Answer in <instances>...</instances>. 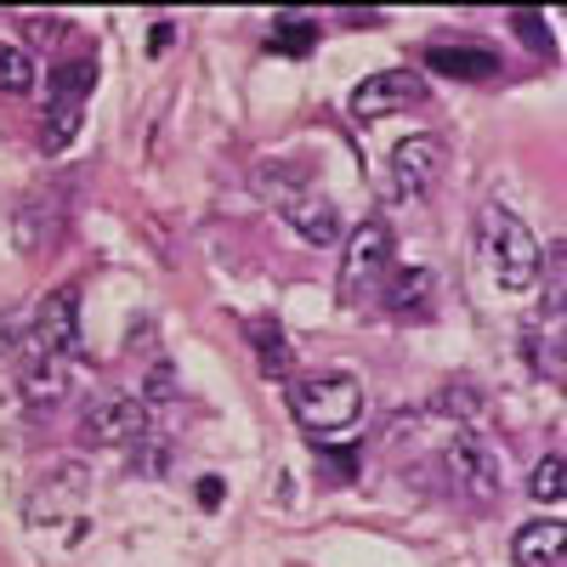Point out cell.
Instances as JSON below:
<instances>
[{
    "label": "cell",
    "instance_id": "6da1fadb",
    "mask_svg": "<svg viewBox=\"0 0 567 567\" xmlns=\"http://www.w3.org/2000/svg\"><path fill=\"white\" fill-rule=\"evenodd\" d=\"M483 256L494 267V284H499V290H511V296L528 290V284H539V267H545V250H539V239L528 233V221L499 210V205L483 216Z\"/></svg>",
    "mask_w": 567,
    "mask_h": 567
},
{
    "label": "cell",
    "instance_id": "7a4b0ae2",
    "mask_svg": "<svg viewBox=\"0 0 567 567\" xmlns=\"http://www.w3.org/2000/svg\"><path fill=\"white\" fill-rule=\"evenodd\" d=\"M290 414L307 425V432H347V425H358V414H363V386L341 369L312 374V381H301L290 392Z\"/></svg>",
    "mask_w": 567,
    "mask_h": 567
},
{
    "label": "cell",
    "instance_id": "3957f363",
    "mask_svg": "<svg viewBox=\"0 0 567 567\" xmlns=\"http://www.w3.org/2000/svg\"><path fill=\"white\" fill-rule=\"evenodd\" d=\"M142 425H148V414H142L136 398L103 392V398H91L85 414H80V443H91V449H131V443H142Z\"/></svg>",
    "mask_w": 567,
    "mask_h": 567
},
{
    "label": "cell",
    "instance_id": "277c9868",
    "mask_svg": "<svg viewBox=\"0 0 567 567\" xmlns=\"http://www.w3.org/2000/svg\"><path fill=\"white\" fill-rule=\"evenodd\" d=\"M386 256H392V227L386 221H358L347 239V261H341V296L363 301L374 278H386Z\"/></svg>",
    "mask_w": 567,
    "mask_h": 567
},
{
    "label": "cell",
    "instance_id": "5b68a950",
    "mask_svg": "<svg viewBox=\"0 0 567 567\" xmlns=\"http://www.w3.org/2000/svg\"><path fill=\"white\" fill-rule=\"evenodd\" d=\"M85 488H91L85 465H58L52 477H40V483L29 488V499H23V523H29V528L69 523V516L85 505Z\"/></svg>",
    "mask_w": 567,
    "mask_h": 567
},
{
    "label": "cell",
    "instance_id": "8992f818",
    "mask_svg": "<svg viewBox=\"0 0 567 567\" xmlns=\"http://www.w3.org/2000/svg\"><path fill=\"white\" fill-rule=\"evenodd\" d=\"M443 465H449V483H454L465 499H494V494H499V454H494L477 432H460V437L443 449Z\"/></svg>",
    "mask_w": 567,
    "mask_h": 567
},
{
    "label": "cell",
    "instance_id": "52a82bcc",
    "mask_svg": "<svg viewBox=\"0 0 567 567\" xmlns=\"http://www.w3.org/2000/svg\"><path fill=\"white\" fill-rule=\"evenodd\" d=\"M63 221H69V199L58 194V187H34V194L18 205V216H12V245H18L23 256L52 250L58 233H63Z\"/></svg>",
    "mask_w": 567,
    "mask_h": 567
},
{
    "label": "cell",
    "instance_id": "ba28073f",
    "mask_svg": "<svg viewBox=\"0 0 567 567\" xmlns=\"http://www.w3.org/2000/svg\"><path fill=\"white\" fill-rule=\"evenodd\" d=\"M34 347L52 352V358L80 352V290L74 284H58V290L34 307Z\"/></svg>",
    "mask_w": 567,
    "mask_h": 567
},
{
    "label": "cell",
    "instance_id": "9c48e42d",
    "mask_svg": "<svg viewBox=\"0 0 567 567\" xmlns=\"http://www.w3.org/2000/svg\"><path fill=\"white\" fill-rule=\"evenodd\" d=\"M425 97V85L409 74V69H381V74H369L358 80L352 91V120H386V114H403Z\"/></svg>",
    "mask_w": 567,
    "mask_h": 567
},
{
    "label": "cell",
    "instance_id": "30bf717a",
    "mask_svg": "<svg viewBox=\"0 0 567 567\" xmlns=\"http://www.w3.org/2000/svg\"><path fill=\"white\" fill-rule=\"evenodd\" d=\"M437 171H443V142L437 136H403L392 148V187H398V199H425L437 187Z\"/></svg>",
    "mask_w": 567,
    "mask_h": 567
},
{
    "label": "cell",
    "instance_id": "8fae6325",
    "mask_svg": "<svg viewBox=\"0 0 567 567\" xmlns=\"http://www.w3.org/2000/svg\"><path fill=\"white\" fill-rule=\"evenodd\" d=\"M284 227H290L296 239H307V245L323 250V245L341 239V210L329 205L323 194H301V187H296V194L284 199Z\"/></svg>",
    "mask_w": 567,
    "mask_h": 567
},
{
    "label": "cell",
    "instance_id": "7c38bea8",
    "mask_svg": "<svg viewBox=\"0 0 567 567\" xmlns=\"http://www.w3.org/2000/svg\"><path fill=\"white\" fill-rule=\"evenodd\" d=\"M425 69L443 74V80L477 85V80H494L499 74V58L488 52V45H432V52H425Z\"/></svg>",
    "mask_w": 567,
    "mask_h": 567
},
{
    "label": "cell",
    "instance_id": "4fadbf2b",
    "mask_svg": "<svg viewBox=\"0 0 567 567\" xmlns=\"http://www.w3.org/2000/svg\"><path fill=\"white\" fill-rule=\"evenodd\" d=\"M91 80H97V63L91 58L58 63L52 80H45V114H80V103L91 97Z\"/></svg>",
    "mask_w": 567,
    "mask_h": 567
},
{
    "label": "cell",
    "instance_id": "5bb4252c",
    "mask_svg": "<svg viewBox=\"0 0 567 567\" xmlns=\"http://www.w3.org/2000/svg\"><path fill=\"white\" fill-rule=\"evenodd\" d=\"M567 556V523H528L511 539V561L516 567H556Z\"/></svg>",
    "mask_w": 567,
    "mask_h": 567
},
{
    "label": "cell",
    "instance_id": "9a60e30c",
    "mask_svg": "<svg viewBox=\"0 0 567 567\" xmlns=\"http://www.w3.org/2000/svg\"><path fill=\"white\" fill-rule=\"evenodd\" d=\"M69 386H74V358L40 352L23 363V398L29 403H58V398H69Z\"/></svg>",
    "mask_w": 567,
    "mask_h": 567
},
{
    "label": "cell",
    "instance_id": "2e32d148",
    "mask_svg": "<svg viewBox=\"0 0 567 567\" xmlns=\"http://www.w3.org/2000/svg\"><path fill=\"white\" fill-rule=\"evenodd\" d=\"M432 296H437V278H432V267H398L392 278H386V307L392 312H425L432 307Z\"/></svg>",
    "mask_w": 567,
    "mask_h": 567
},
{
    "label": "cell",
    "instance_id": "e0dca14e",
    "mask_svg": "<svg viewBox=\"0 0 567 567\" xmlns=\"http://www.w3.org/2000/svg\"><path fill=\"white\" fill-rule=\"evenodd\" d=\"M0 358H40V347H34V312H23V307H7L0 312Z\"/></svg>",
    "mask_w": 567,
    "mask_h": 567
},
{
    "label": "cell",
    "instance_id": "ac0fdd59",
    "mask_svg": "<svg viewBox=\"0 0 567 567\" xmlns=\"http://www.w3.org/2000/svg\"><path fill=\"white\" fill-rule=\"evenodd\" d=\"M250 341H256V352H261V374H290V363H296V352H290V341H284V329L272 323V318H261V323H250Z\"/></svg>",
    "mask_w": 567,
    "mask_h": 567
},
{
    "label": "cell",
    "instance_id": "d6986e66",
    "mask_svg": "<svg viewBox=\"0 0 567 567\" xmlns=\"http://www.w3.org/2000/svg\"><path fill=\"white\" fill-rule=\"evenodd\" d=\"M312 45H318V23H312V18H278L267 52H278V58H307Z\"/></svg>",
    "mask_w": 567,
    "mask_h": 567
},
{
    "label": "cell",
    "instance_id": "ffe728a7",
    "mask_svg": "<svg viewBox=\"0 0 567 567\" xmlns=\"http://www.w3.org/2000/svg\"><path fill=\"white\" fill-rule=\"evenodd\" d=\"M539 296H545V312H567V239H556V245L545 250Z\"/></svg>",
    "mask_w": 567,
    "mask_h": 567
},
{
    "label": "cell",
    "instance_id": "44dd1931",
    "mask_svg": "<svg viewBox=\"0 0 567 567\" xmlns=\"http://www.w3.org/2000/svg\"><path fill=\"white\" fill-rule=\"evenodd\" d=\"M528 494H534L539 505L567 499V460H561V454H545V460L528 471Z\"/></svg>",
    "mask_w": 567,
    "mask_h": 567
},
{
    "label": "cell",
    "instance_id": "7402d4cb",
    "mask_svg": "<svg viewBox=\"0 0 567 567\" xmlns=\"http://www.w3.org/2000/svg\"><path fill=\"white\" fill-rule=\"evenodd\" d=\"M0 91L7 97H29L34 91V58L23 45H0Z\"/></svg>",
    "mask_w": 567,
    "mask_h": 567
},
{
    "label": "cell",
    "instance_id": "603a6c76",
    "mask_svg": "<svg viewBox=\"0 0 567 567\" xmlns=\"http://www.w3.org/2000/svg\"><path fill=\"white\" fill-rule=\"evenodd\" d=\"M74 136H80V114H45L40 148H45V154H63V148H69Z\"/></svg>",
    "mask_w": 567,
    "mask_h": 567
},
{
    "label": "cell",
    "instance_id": "cb8c5ba5",
    "mask_svg": "<svg viewBox=\"0 0 567 567\" xmlns=\"http://www.w3.org/2000/svg\"><path fill=\"white\" fill-rule=\"evenodd\" d=\"M443 409H449V414H460V420H483V414H488L483 392H477V386H465V381H454V386L443 392Z\"/></svg>",
    "mask_w": 567,
    "mask_h": 567
},
{
    "label": "cell",
    "instance_id": "d4e9b609",
    "mask_svg": "<svg viewBox=\"0 0 567 567\" xmlns=\"http://www.w3.org/2000/svg\"><path fill=\"white\" fill-rule=\"evenodd\" d=\"M23 29H29V40H34V45H58V40H63V23H58V18H34V12H29V18H23Z\"/></svg>",
    "mask_w": 567,
    "mask_h": 567
},
{
    "label": "cell",
    "instance_id": "484cf974",
    "mask_svg": "<svg viewBox=\"0 0 567 567\" xmlns=\"http://www.w3.org/2000/svg\"><path fill=\"white\" fill-rule=\"evenodd\" d=\"M171 392H176V369L171 363L148 369V403H171Z\"/></svg>",
    "mask_w": 567,
    "mask_h": 567
},
{
    "label": "cell",
    "instance_id": "4316f807",
    "mask_svg": "<svg viewBox=\"0 0 567 567\" xmlns=\"http://www.w3.org/2000/svg\"><path fill=\"white\" fill-rule=\"evenodd\" d=\"M171 45H176V23H171V18H159V23L148 29V58H165Z\"/></svg>",
    "mask_w": 567,
    "mask_h": 567
},
{
    "label": "cell",
    "instance_id": "83f0119b",
    "mask_svg": "<svg viewBox=\"0 0 567 567\" xmlns=\"http://www.w3.org/2000/svg\"><path fill=\"white\" fill-rule=\"evenodd\" d=\"M221 499H227V483L221 477H199V505L205 511H221Z\"/></svg>",
    "mask_w": 567,
    "mask_h": 567
},
{
    "label": "cell",
    "instance_id": "f1b7e54d",
    "mask_svg": "<svg viewBox=\"0 0 567 567\" xmlns=\"http://www.w3.org/2000/svg\"><path fill=\"white\" fill-rule=\"evenodd\" d=\"M165 465H171V449H148V454H142V471H148V477L165 471Z\"/></svg>",
    "mask_w": 567,
    "mask_h": 567
},
{
    "label": "cell",
    "instance_id": "f546056e",
    "mask_svg": "<svg viewBox=\"0 0 567 567\" xmlns=\"http://www.w3.org/2000/svg\"><path fill=\"white\" fill-rule=\"evenodd\" d=\"M561 363H567V336H561Z\"/></svg>",
    "mask_w": 567,
    "mask_h": 567
}]
</instances>
